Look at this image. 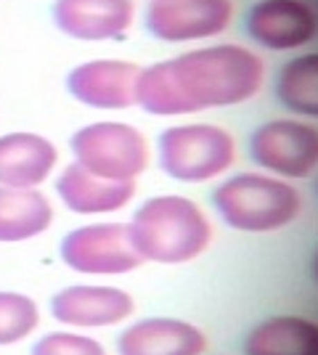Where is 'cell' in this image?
Masks as SVG:
<instances>
[{
	"mask_svg": "<svg viewBox=\"0 0 318 355\" xmlns=\"http://www.w3.org/2000/svg\"><path fill=\"white\" fill-rule=\"evenodd\" d=\"M265 61L236 43L202 45L141 67L136 106L152 117H186L247 104L263 90Z\"/></svg>",
	"mask_w": 318,
	"mask_h": 355,
	"instance_id": "obj_1",
	"label": "cell"
},
{
	"mask_svg": "<svg viewBox=\"0 0 318 355\" xmlns=\"http://www.w3.org/2000/svg\"><path fill=\"white\" fill-rule=\"evenodd\" d=\"M127 234L143 263L186 266L210 250L215 228L199 202L183 193H157L136 207Z\"/></svg>",
	"mask_w": 318,
	"mask_h": 355,
	"instance_id": "obj_2",
	"label": "cell"
},
{
	"mask_svg": "<svg viewBox=\"0 0 318 355\" xmlns=\"http://www.w3.org/2000/svg\"><path fill=\"white\" fill-rule=\"evenodd\" d=\"M212 207L233 231L276 234L300 220L305 196L292 180L249 170L223 178L212 191Z\"/></svg>",
	"mask_w": 318,
	"mask_h": 355,
	"instance_id": "obj_3",
	"label": "cell"
},
{
	"mask_svg": "<svg viewBox=\"0 0 318 355\" xmlns=\"http://www.w3.org/2000/svg\"><path fill=\"white\" fill-rule=\"evenodd\" d=\"M236 154V135L215 122H178L157 138V162L162 173L183 186H202L228 175Z\"/></svg>",
	"mask_w": 318,
	"mask_h": 355,
	"instance_id": "obj_4",
	"label": "cell"
},
{
	"mask_svg": "<svg viewBox=\"0 0 318 355\" xmlns=\"http://www.w3.org/2000/svg\"><path fill=\"white\" fill-rule=\"evenodd\" d=\"M72 162L106 180H138L149 170L152 146L141 128L122 119H96L69 138Z\"/></svg>",
	"mask_w": 318,
	"mask_h": 355,
	"instance_id": "obj_5",
	"label": "cell"
},
{
	"mask_svg": "<svg viewBox=\"0 0 318 355\" xmlns=\"http://www.w3.org/2000/svg\"><path fill=\"white\" fill-rule=\"evenodd\" d=\"M61 263L80 276L91 279H117L143 266L130 244L127 223L98 220L77 225L59 241Z\"/></svg>",
	"mask_w": 318,
	"mask_h": 355,
	"instance_id": "obj_6",
	"label": "cell"
},
{
	"mask_svg": "<svg viewBox=\"0 0 318 355\" xmlns=\"http://www.w3.org/2000/svg\"><path fill=\"white\" fill-rule=\"evenodd\" d=\"M249 157L268 175L310 178L318 170V128L300 117L268 119L249 135Z\"/></svg>",
	"mask_w": 318,
	"mask_h": 355,
	"instance_id": "obj_7",
	"label": "cell"
},
{
	"mask_svg": "<svg viewBox=\"0 0 318 355\" xmlns=\"http://www.w3.org/2000/svg\"><path fill=\"white\" fill-rule=\"evenodd\" d=\"M48 313L64 329L98 331L127 324L136 313V297L114 284H67L53 292Z\"/></svg>",
	"mask_w": 318,
	"mask_h": 355,
	"instance_id": "obj_8",
	"label": "cell"
},
{
	"mask_svg": "<svg viewBox=\"0 0 318 355\" xmlns=\"http://www.w3.org/2000/svg\"><path fill=\"white\" fill-rule=\"evenodd\" d=\"M233 0H162L149 3L143 24L162 43H204L233 24Z\"/></svg>",
	"mask_w": 318,
	"mask_h": 355,
	"instance_id": "obj_9",
	"label": "cell"
},
{
	"mask_svg": "<svg viewBox=\"0 0 318 355\" xmlns=\"http://www.w3.org/2000/svg\"><path fill=\"white\" fill-rule=\"evenodd\" d=\"M141 64L125 59H88L72 67L64 85L77 104L96 112H125L136 106Z\"/></svg>",
	"mask_w": 318,
	"mask_h": 355,
	"instance_id": "obj_10",
	"label": "cell"
},
{
	"mask_svg": "<svg viewBox=\"0 0 318 355\" xmlns=\"http://www.w3.org/2000/svg\"><path fill=\"white\" fill-rule=\"evenodd\" d=\"M247 35L263 51H300L318 37V11L308 0H258Z\"/></svg>",
	"mask_w": 318,
	"mask_h": 355,
	"instance_id": "obj_11",
	"label": "cell"
},
{
	"mask_svg": "<svg viewBox=\"0 0 318 355\" xmlns=\"http://www.w3.org/2000/svg\"><path fill=\"white\" fill-rule=\"evenodd\" d=\"M53 24L80 43H112L136 24V0H53Z\"/></svg>",
	"mask_w": 318,
	"mask_h": 355,
	"instance_id": "obj_12",
	"label": "cell"
},
{
	"mask_svg": "<svg viewBox=\"0 0 318 355\" xmlns=\"http://www.w3.org/2000/svg\"><path fill=\"white\" fill-rule=\"evenodd\" d=\"M117 355H204L207 334L194 321L175 315H146L117 334Z\"/></svg>",
	"mask_w": 318,
	"mask_h": 355,
	"instance_id": "obj_13",
	"label": "cell"
},
{
	"mask_svg": "<svg viewBox=\"0 0 318 355\" xmlns=\"http://www.w3.org/2000/svg\"><path fill=\"white\" fill-rule=\"evenodd\" d=\"M136 180H106L88 173L77 162L61 167L56 175V196L64 207L82 218H109L130 207L136 199Z\"/></svg>",
	"mask_w": 318,
	"mask_h": 355,
	"instance_id": "obj_14",
	"label": "cell"
},
{
	"mask_svg": "<svg viewBox=\"0 0 318 355\" xmlns=\"http://www.w3.org/2000/svg\"><path fill=\"white\" fill-rule=\"evenodd\" d=\"M59 146L43 133L11 130L0 135V186L43 189L59 167Z\"/></svg>",
	"mask_w": 318,
	"mask_h": 355,
	"instance_id": "obj_15",
	"label": "cell"
},
{
	"mask_svg": "<svg viewBox=\"0 0 318 355\" xmlns=\"http://www.w3.org/2000/svg\"><path fill=\"white\" fill-rule=\"evenodd\" d=\"M56 209L43 189L0 186V244H24L53 225Z\"/></svg>",
	"mask_w": 318,
	"mask_h": 355,
	"instance_id": "obj_16",
	"label": "cell"
},
{
	"mask_svg": "<svg viewBox=\"0 0 318 355\" xmlns=\"http://www.w3.org/2000/svg\"><path fill=\"white\" fill-rule=\"evenodd\" d=\"M244 355H318V321L308 315H271L244 337Z\"/></svg>",
	"mask_w": 318,
	"mask_h": 355,
	"instance_id": "obj_17",
	"label": "cell"
},
{
	"mask_svg": "<svg viewBox=\"0 0 318 355\" xmlns=\"http://www.w3.org/2000/svg\"><path fill=\"white\" fill-rule=\"evenodd\" d=\"M276 98L300 119H318V51L289 59L276 74Z\"/></svg>",
	"mask_w": 318,
	"mask_h": 355,
	"instance_id": "obj_18",
	"label": "cell"
},
{
	"mask_svg": "<svg viewBox=\"0 0 318 355\" xmlns=\"http://www.w3.org/2000/svg\"><path fill=\"white\" fill-rule=\"evenodd\" d=\"M43 311L37 300L16 289H0V347H14L40 329Z\"/></svg>",
	"mask_w": 318,
	"mask_h": 355,
	"instance_id": "obj_19",
	"label": "cell"
},
{
	"mask_svg": "<svg viewBox=\"0 0 318 355\" xmlns=\"http://www.w3.org/2000/svg\"><path fill=\"white\" fill-rule=\"evenodd\" d=\"M30 355H109V350L91 331L53 329L32 342Z\"/></svg>",
	"mask_w": 318,
	"mask_h": 355,
	"instance_id": "obj_20",
	"label": "cell"
},
{
	"mask_svg": "<svg viewBox=\"0 0 318 355\" xmlns=\"http://www.w3.org/2000/svg\"><path fill=\"white\" fill-rule=\"evenodd\" d=\"M310 273H313V282L318 284V250H316V254H313V263H310Z\"/></svg>",
	"mask_w": 318,
	"mask_h": 355,
	"instance_id": "obj_21",
	"label": "cell"
},
{
	"mask_svg": "<svg viewBox=\"0 0 318 355\" xmlns=\"http://www.w3.org/2000/svg\"><path fill=\"white\" fill-rule=\"evenodd\" d=\"M149 3H162V0H149Z\"/></svg>",
	"mask_w": 318,
	"mask_h": 355,
	"instance_id": "obj_22",
	"label": "cell"
}]
</instances>
